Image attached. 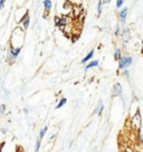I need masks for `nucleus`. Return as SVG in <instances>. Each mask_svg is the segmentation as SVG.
I'll list each match as a JSON object with an SVG mask.
<instances>
[{
    "label": "nucleus",
    "mask_w": 143,
    "mask_h": 152,
    "mask_svg": "<svg viewBox=\"0 0 143 152\" xmlns=\"http://www.w3.org/2000/svg\"><path fill=\"white\" fill-rule=\"evenodd\" d=\"M133 63V58L129 55L122 56L119 60V69H127Z\"/></svg>",
    "instance_id": "nucleus-1"
},
{
    "label": "nucleus",
    "mask_w": 143,
    "mask_h": 152,
    "mask_svg": "<svg viewBox=\"0 0 143 152\" xmlns=\"http://www.w3.org/2000/svg\"><path fill=\"white\" fill-rule=\"evenodd\" d=\"M122 92H123L122 85L120 83H115L113 86V96H121Z\"/></svg>",
    "instance_id": "nucleus-2"
},
{
    "label": "nucleus",
    "mask_w": 143,
    "mask_h": 152,
    "mask_svg": "<svg viewBox=\"0 0 143 152\" xmlns=\"http://www.w3.org/2000/svg\"><path fill=\"white\" fill-rule=\"evenodd\" d=\"M20 52H21V47H14V46H10L8 54L11 55L14 58H17V57L19 56V54H20Z\"/></svg>",
    "instance_id": "nucleus-3"
},
{
    "label": "nucleus",
    "mask_w": 143,
    "mask_h": 152,
    "mask_svg": "<svg viewBox=\"0 0 143 152\" xmlns=\"http://www.w3.org/2000/svg\"><path fill=\"white\" fill-rule=\"evenodd\" d=\"M55 19H56V26H58V27H63L68 24V17H66V16L60 17V18L56 17Z\"/></svg>",
    "instance_id": "nucleus-4"
},
{
    "label": "nucleus",
    "mask_w": 143,
    "mask_h": 152,
    "mask_svg": "<svg viewBox=\"0 0 143 152\" xmlns=\"http://www.w3.org/2000/svg\"><path fill=\"white\" fill-rule=\"evenodd\" d=\"M121 36H122V39H123V43L126 44V43H129L130 41V39H131V31H130V29H123V31H122V34H120Z\"/></svg>",
    "instance_id": "nucleus-5"
},
{
    "label": "nucleus",
    "mask_w": 143,
    "mask_h": 152,
    "mask_svg": "<svg viewBox=\"0 0 143 152\" xmlns=\"http://www.w3.org/2000/svg\"><path fill=\"white\" fill-rule=\"evenodd\" d=\"M126 17H127V8L125 7L120 11V22H121V25H125Z\"/></svg>",
    "instance_id": "nucleus-6"
},
{
    "label": "nucleus",
    "mask_w": 143,
    "mask_h": 152,
    "mask_svg": "<svg viewBox=\"0 0 143 152\" xmlns=\"http://www.w3.org/2000/svg\"><path fill=\"white\" fill-rule=\"evenodd\" d=\"M29 24H30V17L28 14H26V16L22 18V27L24 29H27L29 27Z\"/></svg>",
    "instance_id": "nucleus-7"
},
{
    "label": "nucleus",
    "mask_w": 143,
    "mask_h": 152,
    "mask_svg": "<svg viewBox=\"0 0 143 152\" xmlns=\"http://www.w3.org/2000/svg\"><path fill=\"white\" fill-rule=\"evenodd\" d=\"M103 110H104V104H103V102H102V101H100V102H98V104H97V106H96V110H95V112H94V113L97 114V115H100V114H102Z\"/></svg>",
    "instance_id": "nucleus-8"
},
{
    "label": "nucleus",
    "mask_w": 143,
    "mask_h": 152,
    "mask_svg": "<svg viewBox=\"0 0 143 152\" xmlns=\"http://www.w3.org/2000/svg\"><path fill=\"white\" fill-rule=\"evenodd\" d=\"M98 65H100L98 60H92V62H89V64L86 65L85 69H86V71H89V69H91V68H94V67H97Z\"/></svg>",
    "instance_id": "nucleus-9"
},
{
    "label": "nucleus",
    "mask_w": 143,
    "mask_h": 152,
    "mask_svg": "<svg viewBox=\"0 0 143 152\" xmlns=\"http://www.w3.org/2000/svg\"><path fill=\"white\" fill-rule=\"evenodd\" d=\"M93 56H94V49H92V50L89 52V54H87L86 56H85L84 58H83V59H82V63H83V64H86L87 62H89V60L93 58Z\"/></svg>",
    "instance_id": "nucleus-10"
},
{
    "label": "nucleus",
    "mask_w": 143,
    "mask_h": 152,
    "mask_svg": "<svg viewBox=\"0 0 143 152\" xmlns=\"http://www.w3.org/2000/svg\"><path fill=\"white\" fill-rule=\"evenodd\" d=\"M43 3H44V7H45L46 11L48 12V11L52 9V6H53V3H52V0H44V1H43Z\"/></svg>",
    "instance_id": "nucleus-11"
},
{
    "label": "nucleus",
    "mask_w": 143,
    "mask_h": 152,
    "mask_svg": "<svg viewBox=\"0 0 143 152\" xmlns=\"http://www.w3.org/2000/svg\"><path fill=\"white\" fill-rule=\"evenodd\" d=\"M121 57H122V52H121V49H120V48H116V49L114 50V59L119 62Z\"/></svg>",
    "instance_id": "nucleus-12"
},
{
    "label": "nucleus",
    "mask_w": 143,
    "mask_h": 152,
    "mask_svg": "<svg viewBox=\"0 0 143 152\" xmlns=\"http://www.w3.org/2000/svg\"><path fill=\"white\" fill-rule=\"evenodd\" d=\"M47 130H48V128H47L46 125H45L44 128H41V130L39 131V135H38V139H40V140H41V139H43V138L45 136V134H46V132H47Z\"/></svg>",
    "instance_id": "nucleus-13"
},
{
    "label": "nucleus",
    "mask_w": 143,
    "mask_h": 152,
    "mask_svg": "<svg viewBox=\"0 0 143 152\" xmlns=\"http://www.w3.org/2000/svg\"><path fill=\"white\" fill-rule=\"evenodd\" d=\"M66 103H67V100H66L65 97H63V98H60V101H59V103H58V104L56 105V109H57V110H58V109H62V107H63V106H64V105H65Z\"/></svg>",
    "instance_id": "nucleus-14"
},
{
    "label": "nucleus",
    "mask_w": 143,
    "mask_h": 152,
    "mask_svg": "<svg viewBox=\"0 0 143 152\" xmlns=\"http://www.w3.org/2000/svg\"><path fill=\"white\" fill-rule=\"evenodd\" d=\"M102 11H103V1L102 0H98V3H97V15L101 16Z\"/></svg>",
    "instance_id": "nucleus-15"
},
{
    "label": "nucleus",
    "mask_w": 143,
    "mask_h": 152,
    "mask_svg": "<svg viewBox=\"0 0 143 152\" xmlns=\"http://www.w3.org/2000/svg\"><path fill=\"white\" fill-rule=\"evenodd\" d=\"M40 145H41V140H40V139H37V141H36V145H35V152L39 151Z\"/></svg>",
    "instance_id": "nucleus-16"
},
{
    "label": "nucleus",
    "mask_w": 143,
    "mask_h": 152,
    "mask_svg": "<svg viewBox=\"0 0 143 152\" xmlns=\"http://www.w3.org/2000/svg\"><path fill=\"white\" fill-rule=\"evenodd\" d=\"M120 31H121V28H120V24H117V25H116V29H115V33H114V35H115L116 37H119V36H120Z\"/></svg>",
    "instance_id": "nucleus-17"
},
{
    "label": "nucleus",
    "mask_w": 143,
    "mask_h": 152,
    "mask_svg": "<svg viewBox=\"0 0 143 152\" xmlns=\"http://www.w3.org/2000/svg\"><path fill=\"white\" fill-rule=\"evenodd\" d=\"M124 3V0H116V9H120Z\"/></svg>",
    "instance_id": "nucleus-18"
},
{
    "label": "nucleus",
    "mask_w": 143,
    "mask_h": 152,
    "mask_svg": "<svg viewBox=\"0 0 143 152\" xmlns=\"http://www.w3.org/2000/svg\"><path fill=\"white\" fill-rule=\"evenodd\" d=\"M6 112V105L5 104H1L0 105V115H3Z\"/></svg>",
    "instance_id": "nucleus-19"
},
{
    "label": "nucleus",
    "mask_w": 143,
    "mask_h": 152,
    "mask_svg": "<svg viewBox=\"0 0 143 152\" xmlns=\"http://www.w3.org/2000/svg\"><path fill=\"white\" fill-rule=\"evenodd\" d=\"M123 75H124L125 77H129V76H130V72H129L127 69H123Z\"/></svg>",
    "instance_id": "nucleus-20"
},
{
    "label": "nucleus",
    "mask_w": 143,
    "mask_h": 152,
    "mask_svg": "<svg viewBox=\"0 0 143 152\" xmlns=\"http://www.w3.org/2000/svg\"><path fill=\"white\" fill-rule=\"evenodd\" d=\"M5 6V0H0V9H2Z\"/></svg>",
    "instance_id": "nucleus-21"
},
{
    "label": "nucleus",
    "mask_w": 143,
    "mask_h": 152,
    "mask_svg": "<svg viewBox=\"0 0 143 152\" xmlns=\"http://www.w3.org/2000/svg\"><path fill=\"white\" fill-rule=\"evenodd\" d=\"M102 1H103V5H104V3H108L111 0H102Z\"/></svg>",
    "instance_id": "nucleus-22"
},
{
    "label": "nucleus",
    "mask_w": 143,
    "mask_h": 152,
    "mask_svg": "<svg viewBox=\"0 0 143 152\" xmlns=\"http://www.w3.org/2000/svg\"><path fill=\"white\" fill-rule=\"evenodd\" d=\"M54 139H55V135H52V136H51V139H49V141H53Z\"/></svg>",
    "instance_id": "nucleus-23"
},
{
    "label": "nucleus",
    "mask_w": 143,
    "mask_h": 152,
    "mask_svg": "<svg viewBox=\"0 0 143 152\" xmlns=\"http://www.w3.org/2000/svg\"><path fill=\"white\" fill-rule=\"evenodd\" d=\"M24 112H25V113H26V114H28V112H29V111H28L27 109H25V110H24Z\"/></svg>",
    "instance_id": "nucleus-24"
}]
</instances>
